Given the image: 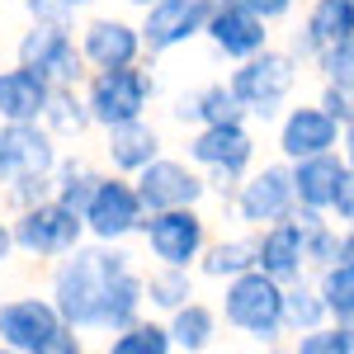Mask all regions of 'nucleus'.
<instances>
[{
  "mask_svg": "<svg viewBox=\"0 0 354 354\" xmlns=\"http://www.w3.org/2000/svg\"><path fill=\"white\" fill-rule=\"evenodd\" d=\"M283 322H288V340L312 326H322V322H330L326 298L317 288V274H302L293 283H283Z\"/></svg>",
  "mask_w": 354,
  "mask_h": 354,
  "instance_id": "c756f323",
  "label": "nucleus"
},
{
  "mask_svg": "<svg viewBox=\"0 0 354 354\" xmlns=\"http://www.w3.org/2000/svg\"><path fill=\"white\" fill-rule=\"evenodd\" d=\"M81 330L66 326L57 302L43 293H0V350L10 354H85Z\"/></svg>",
  "mask_w": 354,
  "mask_h": 354,
  "instance_id": "20e7f679",
  "label": "nucleus"
},
{
  "mask_svg": "<svg viewBox=\"0 0 354 354\" xmlns=\"http://www.w3.org/2000/svg\"><path fill=\"white\" fill-rule=\"evenodd\" d=\"M62 151L66 147L48 123H0V185L19 175H53Z\"/></svg>",
  "mask_w": 354,
  "mask_h": 354,
  "instance_id": "f3484780",
  "label": "nucleus"
},
{
  "mask_svg": "<svg viewBox=\"0 0 354 354\" xmlns=\"http://www.w3.org/2000/svg\"><path fill=\"white\" fill-rule=\"evenodd\" d=\"M203 24H208V0H151L147 10H137L147 62L189 53L194 43H203Z\"/></svg>",
  "mask_w": 354,
  "mask_h": 354,
  "instance_id": "ddd939ff",
  "label": "nucleus"
},
{
  "mask_svg": "<svg viewBox=\"0 0 354 354\" xmlns=\"http://www.w3.org/2000/svg\"><path fill=\"white\" fill-rule=\"evenodd\" d=\"M170 118L180 128H203V123H222V118H245L227 76H208V81H194L189 90H180L170 100Z\"/></svg>",
  "mask_w": 354,
  "mask_h": 354,
  "instance_id": "5701e85b",
  "label": "nucleus"
},
{
  "mask_svg": "<svg viewBox=\"0 0 354 354\" xmlns=\"http://www.w3.org/2000/svg\"><path fill=\"white\" fill-rule=\"evenodd\" d=\"M104 350L109 354H170V326H165V317L156 312H142L133 317L128 326H118L104 335Z\"/></svg>",
  "mask_w": 354,
  "mask_h": 354,
  "instance_id": "c85d7f7f",
  "label": "nucleus"
},
{
  "mask_svg": "<svg viewBox=\"0 0 354 354\" xmlns=\"http://www.w3.org/2000/svg\"><path fill=\"white\" fill-rule=\"evenodd\" d=\"M38 198H53V175H19V180H5L0 185V208L5 213H19Z\"/></svg>",
  "mask_w": 354,
  "mask_h": 354,
  "instance_id": "72a5a7b5",
  "label": "nucleus"
},
{
  "mask_svg": "<svg viewBox=\"0 0 354 354\" xmlns=\"http://www.w3.org/2000/svg\"><path fill=\"white\" fill-rule=\"evenodd\" d=\"M19 260V245H15V222H10V213L0 208V270H10Z\"/></svg>",
  "mask_w": 354,
  "mask_h": 354,
  "instance_id": "58836bf2",
  "label": "nucleus"
},
{
  "mask_svg": "<svg viewBox=\"0 0 354 354\" xmlns=\"http://www.w3.org/2000/svg\"><path fill=\"white\" fill-rule=\"evenodd\" d=\"M317 104L345 128V123H354V90H340V85H326L322 81V90H317Z\"/></svg>",
  "mask_w": 354,
  "mask_h": 354,
  "instance_id": "c9c22d12",
  "label": "nucleus"
},
{
  "mask_svg": "<svg viewBox=\"0 0 354 354\" xmlns=\"http://www.w3.org/2000/svg\"><path fill=\"white\" fill-rule=\"evenodd\" d=\"M293 165V194H298V208L307 213H330V198H335V185L345 175V156L340 147L335 151H317V156H302Z\"/></svg>",
  "mask_w": 354,
  "mask_h": 354,
  "instance_id": "393cba45",
  "label": "nucleus"
},
{
  "mask_svg": "<svg viewBox=\"0 0 354 354\" xmlns=\"http://www.w3.org/2000/svg\"><path fill=\"white\" fill-rule=\"evenodd\" d=\"M10 53H15V62L43 71L53 85H81L90 76V62H85L81 43H76V28L24 19V28L15 33V48Z\"/></svg>",
  "mask_w": 354,
  "mask_h": 354,
  "instance_id": "9b49d317",
  "label": "nucleus"
},
{
  "mask_svg": "<svg viewBox=\"0 0 354 354\" xmlns=\"http://www.w3.org/2000/svg\"><path fill=\"white\" fill-rule=\"evenodd\" d=\"M302 71H307L302 57H293L283 43H270V48H260L255 57L227 66V85H232V95H236L245 118L255 128H270L274 118L298 100Z\"/></svg>",
  "mask_w": 354,
  "mask_h": 354,
  "instance_id": "7ed1b4c3",
  "label": "nucleus"
},
{
  "mask_svg": "<svg viewBox=\"0 0 354 354\" xmlns=\"http://www.w3.org/2000/svg\"><path fill=\"white\" fill-rule=\"evenodd\" d=\"M165 151V133L161 123L147 118H128V123H113V128H100V161L104 170H118V175H137L142 165H151Z\"/></svg>",
  "mask_w": 354,
  "mask_h": 354,
  "instance_id": "6ab92c4d",
  "label": "nucleus"
},
{
  "mask_svg": "<svg viewBox=\"0 0 354 354\" xmlns=\"http://www.w3.org/2000/svg\"><path fill=\"white\" fill-rule=\"evenodd\" d=\"M236 227H270L279 218H293L298 213V194H293V165L283 156H270V161H255L236 180V189L227 194L222 203Z\"/></svg>",
  "mask_w": 354,
  "mask_h": 354,
  "instance_id": "0eeeda50",
  "label": "nucleus"
},
{
  "mask_svg": "<svg viewBox=\"0 0 354 354\" xmlns=\"http://www.w3.org/2000/svg\"><path fill=\"white\" fill-rule=\"evenodd\" d=\"M312 71H317V81L340 85V90H354V33L340 38V43H330L326 53H317Z\"/></svg>",
  "mask_w": 354,
  "mask_h": 354,
  "instance_id": "473e14b6",
  "label": "nucleus"
},
{
  "mask_svg": "<svg viewBox=\"0 0 354 354\" xmlns=\"http://www.w3.org/2000/svg\"><path fill=\"white\" fill-rule=\"evenodd\" d=\"M76 5H81V10H95V5H104V0H76Z\"/></svg>",
  "mask_w": 354,
  "mask_h": 354,
  "instance_id": "79ce46f5",
  "label": "nucleus"
},
{
  "mask_svg": "<svg viewBox=\"0 0 354 354\" xmlns=\"http://www.w3.org/2000/svg\"><path fill=\"white\" fill-rule=\"evenodd\" d=\"M43 123L53 128V137L62 142V147H81L90 133H100L95 118H90V109H85L81 85H53V100H48Z\"/></svg>",
  "mask_w": 354,
  "mask_h": 354,
  "instance_id": "a878e982",
  "label": "nucleus"
},
{
  "mask_svg": "<svg viewBox=\"0 0 354 354\" xmlns=\"http://www.w3.org/2000/svg\"><path fill=\"white\" fill-rule=\"evenodd\" d=\"M142 283H147V312H156V317H170L180 302L198 293V274L180 270V265H147Z\"/></svg>",
  "mask_w": 354,
  "mask_h": 354,
  "instance_id": "cd10ccee",
  "label": "nucleus"
},
{
  "mask_svg": "<svg viewBox=\"0 0 354 354\" xmlns=\"http://www.w3.org/2000/svg\"><path fill=\"white\" fill-rule=\"evenodd\" d=\"M350 33H354V0H302V19H293V33L283 48L312 66L317 53H326L330 43H340Z\"/></svg>",
  "mask_w": 354,
  "mask_h": 354,
  "instance_id": "a211bd4d",
  "label": "nucleus"
},
{
  "mask_svg": "<svg viewBox=\"0 0 354 354\" xmlns=\"http://www.w3.org/2000/svg\"><path fill=\"white\" fill-rule=\"evenodd\" d=\"M255 270L274 274L279 283H293L302 274H312L298 218H279L270 227H255Z\"/></svg>",
  "mask_w": 354,
  "mask_h": 354,
  "instance_id": "412c9836",
  "label": "nucleus"
},
{
  "mask_svg": "<svg viewBox=\"0 0 354 354\" xmlns=\"http://www.w3.org/2000/svg\"><path fill=\"white\" fill-rule=\"evenodd\" d=\"M245 5H250L265 24H274V28H279V24H293V19H298V10H302V0H245Z\"/></svg>",
  "mask_w": 354,
  "mask_h": 354,
  "instance_id": "e433bc0d",
  "label": "nucleus"
},
{
  "mask_svg": "<svg viewBox=\"0 0 354 354\" xmlns=\"http://www.w3.org/2000/svg\"><path fill=\"white\" fill-rule=\"evenodd\" d=\"M330 218L340 222V227H350V222H354V165H345V175H340V185H335Z\"/></svg>",
  "mask_w": 354,
  "mask_h": 354,
  "instance_id": "4c0bfd02",
  "label": "nucleus"
},
{
  "mask_svg": "<svg viewBox=\"0 0 354 354\" xmlns=\"http://www.w3.org/2000/svg\"><path fill=\"white\" fill-rule=\"evenodd\" d=\"M165 326H170V345L180 354H208V350H218L222 335H227L218 302H208L203 293H194L189 302H180V307L165 317Z\"/></svg>",
  "mask_w": 354,
  "mask_h": 354,
  "instance_id": "4be33fe9",
  "label": "nucleus"
},
{
  "mask_svg": "<svg viewBox=\"0 0 354 354\" xmlns=\"http://www.w3.org/2000/svg\"><path fill=\"white\" fill-rule=\"evenodd\" d=\"M76 43H81L90 71L100 66H128V62H147V48H142V28H137L133 15L123 10H85L81 24H76Z\"/></svg>",
  "mask_w": 354,
  "mask_h": 354,
  "instance_id": "2eb2a0df",
  "label": "nucleus"
},
{
  "mask_svg": "<svg viewBox=\"0 0 354 354\" xmlns=\"http://www.w3.org/2000/svg\"><path fill=\"white\" fill-rule=\"evenodd\" d=\"M270 128H274V156H283V161H302V156L340 147V123L317 100H293Z\"/></svg>",
  "mask_w": 354,
  "mask_h": 354,
  "instance_id": "dca6fc26",
  "label": "nucleus"
},
{
  "mask_svg": "<svg viewBox=\"0 0 354 354\" xmlns=\"http://www.w3.org/2000/svg\"><path fill=\"white\" fill-rule=\"evenodd\" d=\"M208 241H213L208 203L203 208H161V213H147L142 232H137V245H142L147 265H180V270H194Z\"/></svg>",
  "mask_w": 354,
  "mask_h": 354,
  "instance_id": "1a4fd4ad",
  "label": "nucleus"
},
{
  "mask_svg": "<svg viewBox=\"0 0 354 354\" xmlns=\"http://www.w3.org/2000/svg\"><path fill=\"white\" fill-rule=\"evenodd\" d=\"M274 43V24H265L245 0H208V24H203V48L213 62L236 66L245 57Z\"/></svg>",
  "mask_w": 354,
  "mask_h": 354,
  "instance_id": "f8f14e48",
  "label": "nucleus"
},
{
  "mask_svg": "<svg viewBox=\"0 0 354 354\" xmlns=\"http://www.w3.org/2000/svg\"><path fill=\"white\" fill-rule=\"evenodd\" d=\"M142 265V255L128 245H104V241H81L66 250L62 260L48 265V298L66 317V326L81 335H109V302L113 288L128 270Z\"/></svg>",
  "mask_w": 354,
  "mask_h": 354,
  "instance_id": "f257e3e1",
  "label": "nucleus"
},
{
  "mask_svg": "<svg viewBox=\"0 0 354 354\" xmlns=\"http://www.w3.org/2000/svg\"><path fill=\"white\" fill-rule=\"evenodd\" d=\"M85 109L95 128H113L128 118H147L161 100V76L156 62H128V66H100L81 81Z\"/></svg>",
  "mask_w": 354,
  "mask_h": 354,
  "instance_id": "423d86ee",
  "label": "nucleus"
},
{
  "mask_svg": "<svg viewBox=\"0 0 354 354\" xmlns=\"http://www.w3.org/2000/svg\"><path fill=\"white\" fill-rule=\"evenodd\" d=\"M317 288L326 298L330 322L354 326V260H330L326 270H317Z\"/></svg>",
  "mask_w": 354,
  "mask_h": 354,
  "instance_id": "7c9ffc66",
  "label": "nucleus"
},
{
  "mask_svg": "<svg viewBox=\"0 0 354 354\" xmlns=\"http://www.w3.org/2000/svg\"><path fill=\"white\" fill-rule=\"evenodd\" d=\"M118 5H123V10H133V15H137V10H147L151 0H118Z\"/></svg>",
  "mask_w": 354,
  "mask_h": 354,
  "instance_id": "a19ab883",
  "label": "nucleus"
},
{
  "mask_svg": "<svg viewBox=\"0 0 354 354\" xmlns=\"http://www.w3.org/2000/svg\"><path fill=\"white\" fill-rule=\"evenodd\" d=\"M255 270V232L250 227H232V232H213V241L203 245V255H198V283H227V279H236V274Z\"/></svg>",
  "mask_w": 354,
  "mask_h": 354,
  "instance_id": "b1692460",
  "label": "nucleus"
},
{
  "mask_svg": "<svg viewBox=\"0 0 354 354\" xmlns=\"http://www.w3.org/2000/svg\"><path fill=\"white\" fill-rule=\"evenodd\" d=\"M185 156L208 175L213 198L227 203V194L236 189V180L260 161V128H255L250 118H222V123L189 128V137H185Z\"/></svg>",
  "mask_w": 354,
  "mask_h": 354,
  "instance_id": "39448f33",
  "label": "nucleus"
},
{
  "mask_svg": "<svg viewBox=\"0 0 354 354\" xmlns=\"http://www.w3.org/2000/svg\"><path fill=\"white\" fill-rule=\"evenodd\" d=\"M133 180H137V194H142L147 213H161V208H203V203H213L208 175H203L189 156H175V151H161L151 165H142Z\"/></svg>",
  "mask_w": 354,
  "mask_h": 354,
  "instance_id": "4468645a",
  "label": "nucleus"
},
{
  "mask_svg": "<svg viewBox=\"0 0 354 354\" xmlns=\"http://www.w3.org/2000/svg\"><path fill=\"white\" fill-rule=\"evenodd\" d=\"M298 354H354V326H340V322H322V326L302 330L288 340Z\"/></svg>",
  "mask_w": 354,
  "mask_h": 354,
  "instance_id": "2f4dec72",
  "label": "nucleus"
},
{
  "mask_svg": "<svg viewBox=\"0 0 354 354\" xmlns=\"http://www.w3.org/2000/svg\"><path fill=\"white\" fill-rule=\"evenodd\" d=\"M15 222V245H19V260H38V265H53L62 260L66 250H76L85 236V218L81 208H71V203H62V198H38V203H28L19 213H10Z\"/></svg>",
  "mask_w": 354,
  "mask_h": 354,
  "instance_id": "6e6552de",
  "label": "nucleus"
},
{
  "mask_svg": "<svg viewBox=\"0 0 354 354\" xmlns=\"http://www.w3.org/2000/svg\"><path fill=\"white\" fill-rule=\"evenodd\" d=\"M81 218H85V236L90 241H104V245L137 241V232L147 222V203L137 194V180L133 175H118V170H104L100 185L85 198Z\"/></svg>",
  "mask_w": 354,
  "mask_h": 354,
  "instance_id": "9d476101",
  "label": "nucleus"
},
{
  "mask_svg": "<svg viewBox=\"0 0 354 354\" xmlns=\"http://www.w3.org/2000/svg\"><path fill=\"white\" fill-rule=\"evenodd\" d=\"M53 81L24 62H0V123H43Z\"/></svg>",
  "mask_w": 354,
  "mask_h": 354,
  "instance_id": "aec40b11",
  "label": "nucleus"
},
{
  "mask_svg": "<svg viewBox=\"0 0 354 354\" xmlns=\"http://www.w3.org/2000/svg\"><path fill=\"white\" fill-rule=\"evenodd\" d=\"M19 10L33 24H62V28H76L85 15L76 0H19Z\"/></svg>",
  "mask_w": 354,
  "mask_h": 354,
  "instance_id": "f704fd0d",
  "label": "nucleus"
},
{
  "mask_svg": "<svg viewBox=\"0 0 354 354\" xmlns=\"http://www.w3.org/2000/svg\"><path fill=\"white\" fill-rule=\"evenodd\" d=\"M340 156H345V165H354V123L340 128Z\"/></svg>",
  "mask_w": 354,
  "mask_h": 354,
  "instance_id": "ea45409f",
  "label": "nucleus"
},
{
  "mask_svg": "<svg viewBox=\"0 0 354 354\" xmlns=\"http://www.w3.org/2000/svg\"><path fill=\"white\" fill-rule=\"evenodd\" d=\"M218 312L227 335L245 340L250 350H279L288 345V322H283V283L265 270H245L236 279L218 283Z\"/></svg>",
  "mask_w": 354,
  "mask_h": 354,
  "instance_id": "f03ea898",
  "label": "nucleus"
},
{
  "mask_svg": "<svg viewBox=\"0 0 354 354\" xmlns=\"http://www.w3.org/2000/svg\"><path fill=\"white\" fill-rule=\"evenodd\" d=\"M100 175H104V161L100 156H90V151H62V161H57L53 170V194L62 198V203H71V208H85V198H90V189L100 185Z\"/></svg>",
  "mask_w": 354,
  "mask_h": 354,
  "instance_id": "bb28decb",
  "label": "nucleus"
}]
</instances>
